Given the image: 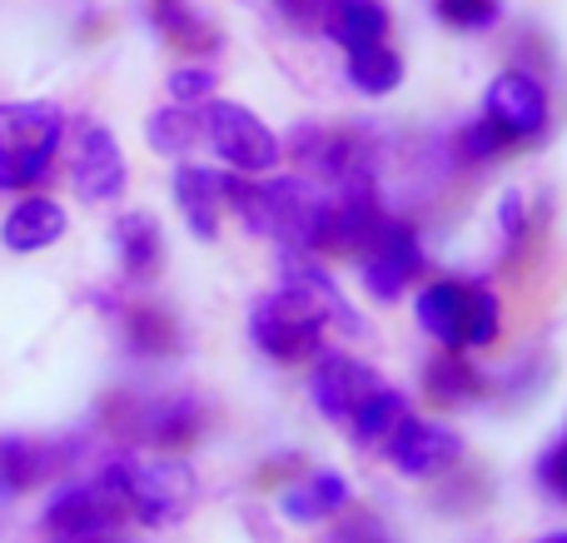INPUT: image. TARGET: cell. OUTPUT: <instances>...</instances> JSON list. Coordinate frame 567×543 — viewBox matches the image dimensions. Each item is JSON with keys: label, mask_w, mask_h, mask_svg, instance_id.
I'll return each mask as SVG.
<instances>
[{"label": "cell", "mask_w": 567, "mask_h": 543, "mask_svg": "<svg viewBox=\"0 0 567 543\" xmlns=\"http://www.w3.org/2000/svg\"><path fill=\"white\" fill-rule=\"evenodd\" d=\"M95 484L115 499L130 514V524L140 529H175L189 519L199 499V479L195 464L185 454H135V449H120L105 464L95 469Z\"/></svg>", "instance_id": "1"}, {"label": "cell", "mask_w": 567, "mask_h": 543, "mask_svg": "<svg viewBox=\"0 0 567 543\" xmlns=\"http://www.w3.org/2000/svg\"><path fill=\"white\" fill-rule=\"evenodd\" d=\"M413 325L439 349L478 355L503 339V299L488 279L473 275H439L413 295Z\"/></svg>", "instance_id": "2"}, {"label": "cell", "mask_w": 567, "mask_h": 543, "mask_svg": "<svg viewBox=\"0 0 567 543\" xmlns=\"http://www.w3.org/2000/svg\"><path fill=\"white\" fill-rule=\"evenodd\" d=\"M65 145V110L50 100H0V189L25 195L50 180Z\"/></svg>", "instance_id": "3"}, {"label": "cell", "mask_w": 567, "mask_h": 543, "mask_svg": "<svg viewBox=\"0 0 567 543\" xmlns=\"http://www.w3.org/2000/svg\"><path fill=\"white\" fill-rule=\"evenodd\" d=\"M323 335H329L323 315L313 309V299L299 295L293 285L269 289V295H259L255 305H249V345L284 369L309 365L323 349Z\"/></svg>", "instance_id": "4"}, {"label": "cell", "mask_w": 567, "mask_h": 543, "mask_svg": "<svg viewBox=\"0 0 567 543\" xmlns=\"http://www.w3.org/2000/svg\"><path fill=\"white\" fill-rule=\"evenodd\" d=\"M199 140L215 150L219 165L239 170V175H275L284 165V140L275 135V125L225 95H209L199 105Z\"/></svg>", "instance_id": "5"}, {"label": "cell", "mask_w": 567, "mask_h": 543, "mask_svg": "<svg viewBox=\"0 0 567 543\" xmlns=\"http://www.w3.org/2000/svg\"><path fill=\"white\" fill-rule=\"evenodd\" d=\"M40 529L50 543H135L130 539V514L95 484H60L40 509Z\"/></svg>", "instance_id": "6"}, {"label": "cell", "mask_w": 567, "mask_h": 543, "mask_svg": "<svg viewBox=\"0 0 567 543\" xmlns=\"http://www.w3.org/2000/svg\"><path fill=\"white\" fill-rule=\"evenodd\" d=\"M353 259H359V285L373 305H399V299L419 285L423 265H429L419 229L393 219V215H383V225L373 229L369 245H363Z\"/></svg>", "instance_id": "7"}, {"label": "cell", "mask_w": 567, "mask_h": 543, "mask_svg": "<svg viewBox=\"0 0 567 543\" xmlns=\"http://www.w3.org/2000/svg\"><path fill=\"white\" fill-rule=\"evenodd\" d=\"M383 459L399 479H413V484H429V479H443L463 464V434L439 419H423V414H403L399 424L389 429L383 439Z\"/></svg>", "instance_id": "8"}, {"label": "cell", "mask_w": 567, "mask_h": 543, "mask_svg": "<svg viewBox=\"0 0 567 543\" xmlns=\"http://www.w3.org/2000/svg\"><path fill=\"white\" fill-rule=\"evenodd\" d=\"M70 185H75V195L85 199V205H115L130 189L125 150H120L110 125H100V120L80 125L75 155H70Z\"/></svg>", "instance_id": "9"}, {"label": "cell", "mask_w": 567, "mask_h": 543, "mask_svg": "<svg viewBox=\"0 0 567 543\" xmlns=\"http://www.w3.org/2000/svg\"><path fill=\"white\" fill-rule=\"evenodd\" d=\"M373 385H383L379 369H373L369 359L339 349V345H323L319 355L309 359V399L329 424H349L353 404H359Z\"/></svg>", "instance_id": "10"}, {"label": "cell", "mask_w": 567, "mask_h": 543, "mask_svg": "<svg viewBox=\"0 0 567 543\" xmlns=\"http://www.w3.org/2000/svg\"><path fill=\"white\" fill-rule=\"evenodd\" d=\"M209 424V409L189 395H159V399H140L135 414L125 419V434L140 449L155 454H185Z\"/></svg>", "instance_id": "11"}, {"label": "cell", "mask_w": 567, "mask_h": 543, "mask_svg": "<svg viewBox=\"0 0 567 543\" xmlns=\"http://www.w3.org/2000/svg\"><path fill=\"white\" fill-rule=\"evenodd\" d=\"M483 115L508 130L513 145H533V140H543L548 115H553L548 90H543V80L528 75V70H503V75H493L488 90H483Z\"/></svg>", "instance_id": "12"}, {"label": "cell", "mask_w": 567, "mask_h": 543, "mask_svg": "<svg viewBox=\"0 0 567 543\" xmlns=\"http://www.w3.org/2000/svg\"><path fill=\"white\" fill-rule=\"evenodd\" d=\"M279 285H293L299 295L313 299V309L323 315V325L339 339H363L369 335V319L353 309V299L339 289V279L319 265V255H299V249H284L279 255Z\"/></svg>", "instance_id": "13"}, {"label": "cell", "mask_w": 567, "mask_h": 543, "mask_svg": "<svg viewBox=\"0 0 567 543\" xmlns=\"http://www.w3.org/2000/svg\"><path fill=\"white\" fill-rule=\"evenodd\" d=\"M169 195L179 205V219L195 239H219L225 225V175L215 165H195V160H175V175H169Z\"/></svg>", "instance_id": "14"}, {"label": "cell", "mask_w": 567, "mask_h": 543, "mask_svg": "<svg viewBox=\"0 0 567 543\" xmlns=\"http://www.w3.org/2000/svg\"><path fill=\"white\" fill-rule=\"evenodd\" d=\"M349 504H353V484L339 469H313V474L293 479L289 489H279V499H275L279 519L293 529L329 524V519H339Z\"/></svg>", "instance_id": "15"}, {"label": "cell", "mask_w": 567, "mask_h": 543, "mask_svg": "<svg viewBox=\"0 0 567 543\" xmlns=\"http://www.w3.org/2000/svg\"><path fill=\"white\" fill-rule=\"evenodd\" d=\"M65 229H70L65 205H60L55 195L25 189V195L6 209V219H0V245H6L10 255H40V249L60 245Z\"/></svg>", "instance_id": "16"}, {"label": "cell", "mask_w": 567, "mask_h": 543, "mask_svg": "<svg viewBox=\"0 0 567 543\" xmlns=\"http://www.w3.org/2000/svg\"><path fill=\"white\" fill-rule=\"evenodd\" d=\"M110 245H115L120 275L130 285H150V279L165 269V229L150 209H125V215L110 225Z\"/></svg>", "instance_id": "17"}, {"label": "cell", "mask_w": 567, "mask_h": 543, "mask_svg": "<svg viewBox=\"0 0 567 543\" xmlns=\"http://www.w3.org/2000/svg\"><path fill=\"white\" fill-rule=\"evenodd\" d=\"M60 464H65V454L55 444H45V439L0 434V504H16L20 494L40 489Z\"/></svg>", "instance_id": "18"}, {"label": "cell", "mask_w": 567, "mask_h": 543, "mask_svg": "<svg viewBox=\"0 0 567 543\" xmlns=\"http://www.w3.org/2000/svg\"><path fill=\"white\" fill-rule=\"evenodd\" d=\"M483 389H488V379H483V369L473 365L463 349H439V355L423 365V399H429L433 409L473 404V399H483Z\"/></svg>", "instance_id": "19"}, {"label": "cell", "mask_w": 567, "mask_h": 543, "mask_svg": "<svg viewBox=\"0 0 567 543\" xmlns=\"http://www.w3.org/2000/svg\"><path fill=\"white\" fill-rule=\"evenodd\" d=\"M319 35H329L343 50L379 45L389 40V6L383 0H323Z\"/></svg>", "instance_id": "20"}, {"label": "cell", "mask_w": 567, "mask_h": 543, "mask_svg": "<svg viewBox=\"0 0 567 543\" xmlns=\"http://www.w3.org/2000/svg\"><path fill=\"white\" fill-rule=\"evenodd\" d=\"M150 25L179 50V55H215L219 30L199 16L189 0H150Z\"/></svg>", "instance_id": "21"}, {"label": "cell", "mask_w": 567, "mask_h": 543, "mask_svg": "<svg viewBox=\"0 0 567 543\" xmlns=\"http://www.w3.org/2000/svg\"><path fill=\"white\" fill-rule=\"evenodd\" d=\"M120 329H125V345L135 349V355L145 359H169L179 349V325L169 309L150 305V299H135V305H125V315H120Z\"/></svg>", "instance_id": "22"}, {"label": "cell", "mask_w": 567, "mask_h": 543, "mask_svg": "<svg viewBox=\"0 0 567 543\" xmlns=\"http://www.w3.org/2000/svg\"><path fill=\"white\" fill-rule=\"evenodd\" d=\"M409 414V395L403 389H393V385H373L369 395L353 404V414H349V439L353 444H363V449H379L383 439H389V429L399 424V419Z\"/></svg>", "instance_id": "23"}, {"label": "cell", "mask_w": 567, "mask_h": 543, "mask_svg": "<svg viewBox=\"0 0 567 543\" xmlns=\"http://www.w3.org/2000/svg\"><path fill=\"white\" fill-rule=\"evenodd\" d=\"M343 75H349V85L359 90V95H393V90L403 85V55L389 45V40H379V45H359L349 50V60H343Z\"/></svg>", "instance_id": "24"}, {"label": "cell", "mask_w": 567, "mask_h": 543, "mask_svg": "<svg viewBox=\"0 0 567 543\" xmlns=\"http://www.w3.org/2000/svg\"><path fill=\"white\" fill-rule=\"evenodd\" d=\"M145 145L165 160H189V150L205 145V140H199V110L169 100L165 110H155V115L145 120Z\"/></svg>", "instance_id": "25"}, {"label": "cell", "mask_w": 567, "mask_h": 543, "mask_svg": "<svg viewBox=\"0 0 567 543\" xmlns=\"http://www.w3.org/2000/svg\"><path fill=\"white\" fill-rule=\"evenodd\" d=\"M508 150H513L508 130H503V125H493L488 115L468 120V125H463L458 135H453V155H458L463 165H488V160L508 155Z\"/></svg>", "instance_id": "26"}, {"label": "cell", "mask_w": 567, "mask_h": 543, "mask_svg": "<svg viewBox=\"0 0 567 543\" xmlns=\"http://www.w3.org/2000/svg\"><path fill=\"white\" fill-rule=\"evenodd\" d=\"M498 235L508 255H523V245L533 239V209L523 189H503L498 195Z\"/></svg>", "instance_id": "27"}, {"label": "cell", "mask_w": 567, "mask_h": 543, "mask_svg": "<svg viewBox=\"0 0 567 543\" xmlns=\"http://www.w3.org/2000/svg\"><path fill=\"white\" fill-rule=\"evenodd\" d=\"M433 10L449 30H493L503 16L498 0H433Z\"/></svg>", "instance_id": "28"}, {"label": "cell", "mask_w": 567, "mask_h": 543, "mask_svg": "<svg viewBox=\"0 0 567 543\" xmlns=\"http://www.w3.org/2000/svg\"><path fill=\"white\" fill-rule=\"evenodd\" d=\"M165 90H169V100H175V105H195L199 110L219 90V75L209 65H179V70H169Z\"/></svg>", "instance_id": "29"}, {"label": "cell", "mask_w": 567, "mask_h": 543, "mask_svg": "<svg viewBox=\"0 0 567 543\" xmlns=\"http://www.w3.org/2000/svg\"><path fill=\"white\" fill-rule=\"evenodd\" d=\"M533 474H538V484L548 489L553 499H563V504H567V434L553 439V444L543 449V454H538V469H533Z\"/></svg>", "instance_id": "30"}, {"label": "cell", "mask_w": 567, "mask_h": 543, "mask_svg": "<svg viewBox=\"0 0 567 543\" xmlns=\"http://www.w3.org/2000/svg\"><path fill=\"white\" fill-rule=\"evenodd\" d=\"M275 10L284 16V25L293 30H319L323 20V0H275Z\"/></svg>", "instance_id": "31"}, {"label": "cell", "mask_w": 567, "mask_h": 543, "mask_svg": "<svg viewBox=\"0 0 567 543\" xmlns=\"http://www.w3.org/2000/svg\"><path fill=\"white\" fill-rule=\"evenodd\" d=\"M329 543H389V539H379L373 529H349V534H333Z\"/></svg>", "instance_id": "32"}, {"label": "cell", "mask_w": 567, "mask_h": 543, "mask_svg": "<svg viewBox=\"0 0 567 543\" xmlns=\"http://www.w3.org/2000/svg\"><path fill=\"white\" fill-rule=\"evenodd\" d=\"M533 543H567V529H558V534H543V539H533Z\"/></svg>", "instance_id": "33"}]
</instances>
